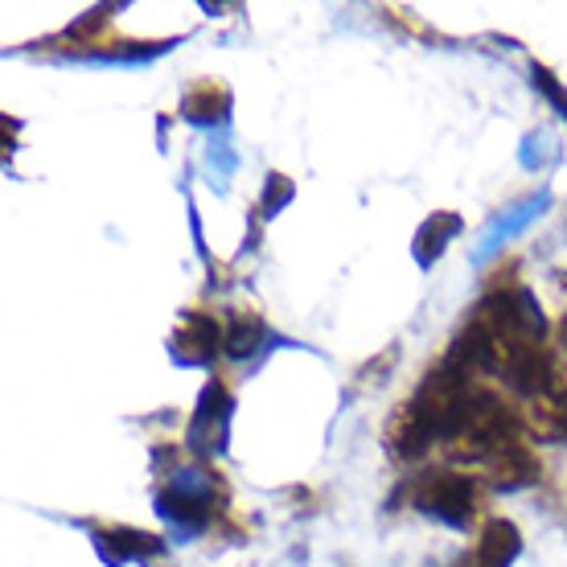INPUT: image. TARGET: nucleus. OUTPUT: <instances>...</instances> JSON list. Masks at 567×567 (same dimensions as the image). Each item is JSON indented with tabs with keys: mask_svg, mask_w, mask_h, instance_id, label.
<instances>
[{
	"mask_svg": "<svg viewBox=\"0 0 567 567\" xmlns=\"http://www.w3.org/2000/svg\"><path fill=\"white\" fill-rule=\"evenodd\" d=\"M518 547H523L518 526H514L511 518H489V523L482 526V535L473 539V547L461 555L456 567H511Z\"/></svg>",
	"mask_w": 567,
	"mask_h": 567,
	"instance_id": "nucleus-4",
	"label": "nucleus"
},
{
	"mask_svg": "<svg viewBox=\"0 0 567 567\" xmlns=\"http://www.w3.org/2000/svg\"><path fill=\"white\" fill-rule=\"evenodd\" d=\"M218 341H223V333H218L210 317L206 312H189L177 326V333H173V354L182 358V362H210L218 354Z\"/></svg>",
	"mask_w": 567,
	"mask_h": 567,
	"instance_id": "nucleus-5",
	"label": "nucleus"
},
{
	"mask_svg": "<svg viewBox=\"0 0 567 567\" xmlns=\"http://www.w3.org/2000/svg\"><path fill=\"white\" fill-rule=\"evenodd\" d=\"M535 83H539L543 91H547V95H551V100L559 103V107H564V120H567V91H564V86L555 83V79L547 71H543V66H535Z\"/></svg>",
	"mask_w": 567,
	"mask_h": 567,
	"instance_id": "nucleus-8",
	"label": "nucleus"
},
{
	"mask_svg": "<svg viewBox=\"0 0 567 567\" xmlns=\"http://www.w3.org/2000/svg\"><path fill=\"white\" fill-rule=\"evenodd\" d=\"M227 420H230V395L218 383L206 386L198 420H194V444H202V449H218V444H223V432H227Z\"/></svg>",
	"mask_w": 567,
	"mask_h": 567,
	"instance_id": "nucleus-6",
	"label": "nucleus"
},
{
	"mask_svg": "<svg viewBox=\"0 0 567 567\" xmlns=\"http://www.w3.org/2000/svg\"><path fill=\"white\" fill-rule=\"evenodd\" d=\"M473 367L465 358L449 350V358L440 367L427 370V379L415 386V395L403 403L386 427V444L399 461H415L424 456L436 440H453V432L465 420V408L473 399Z\"/></svg>",
	"mask_w": 567,
	"mask_h": 567,
	"instance_id": "nucleus-1",
	"label": "nucleus"
},
{
	"mask_svg": "<svg viewBox=\"0 0 567 567\" xmlns=\"http://www.w3.org/2000/svg\"><path fill=\"white\" fill-rule=\"evenodd\" d=\"M259 338H264V326H259V317L243 312V317H235V326H230V333H227V350L235 358L251 354V350L259 346Z\"/></svg>",
	"mask_w": 567,
	"mask_h": 567,
	"instance_id": "nucleus-7",
	"label": "nucleus"
},
{
	"mask_svg": "<svg viewBox=\"0 0 567 567\" xmlns=\"http://www.w3.org/2000/svg\"><path fill=\"white\" fill-rule=\"evenodd\" d=\"M559 284H564V292H567V271L559 276ZM559 341L567 346V300H564V312H559Z\"/></svg>",
	"mask_w": 567,
	"mask_h": 567,
	"instance_id": "nucleus-9",
	"label": "nucleus"
},
{
	"mask_svg": "<svg viewBox=\"0 0 567 567\" xmlns=\"http://www.w3.org/2000/svg\"><path fill=\"white\" fill-rule=\"evenodd\" d=\"M408 497H412V506L420 514L465 526L482 511V482L473 473H456V468H427L412 482Z\"/></svg>",
	"mask_w": 567,
	"mask_h": 567,
	"instance_id": "nucleus-2",
	"label": "nucleus"
},
{
	"mask_svg": "<svg viewBox=\"0 0 567 567\" xmlns=\"http://www.w3.org/2000/svg\"><path fill=\"white\" fill-rule=\"evenodd\" d=\"M518 420H523L526 436L547 440V444L567 440V367L543 391L518 403Z\"/></svg>",
	"mask_w": 567,
	"mask_h": 567,
	"instance_id": "nucleus-3",
	"label": "nucleus"
}]
</instances>
